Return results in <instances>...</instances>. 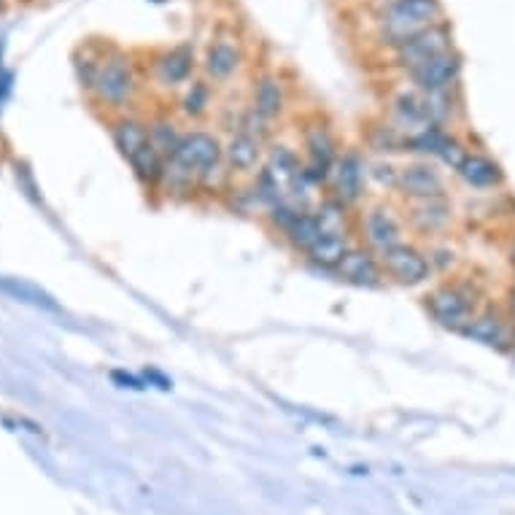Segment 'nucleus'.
Instances as JSON below:
<instances>
[{"instance_id": "f257e3e1", "label": "nucleus", "mask_w": 515, "mask_h": 515, "mask_svg": "<svg viewBox=\"0 0 515 515\" xmlns=\"http://www.w3.org/2000/svg\"><path fill=\"white\" fill-rule=\"evenodd\" d=\"M354 232L359 243L375 251L378 257L408 240V224H405L402 208H394V205L383 203V200L367 203L356 214Z\"/></svg>"}, {"instance_id": "f03ea898", "label": "nucleus", "mask_w": 515, "mask_h": 515, "mask_svg": "<svg viewBox=\"0 0 515 515\" xmlns=\"http://www.w3.org/2000/svg\"><path fill=\"white\" fill-rule=\"evenodd\" d=\"M443 17L440 0H391L381 11V38L394 49L408 38L424 33Z\"/></svg>"}, {"instance_id": "7ed1b4c3", "label": "nucleus", "mask_w": 515, "mask_h": 515, "mask_svg": "<svg viewBox=\"0 0 515 515\" xmlns=\"http://www.w3.org/2000/svg\"><path fill=\"white\" fill-rule=\"evenodd\" d=\"M478 297L480 294L475 286L445 281V284L429 289V294L424 297V308L440 327L462 332L467 321L478 313Z\"/></svg>"}, {"instance_id": "20e7f679", "label": "nucleus", "mask_w": 515, "mask_h": 515, "mask_svg": "<svg viewBox=\"0 0 515 515\" xmlns=\"http://www.w3.org/2000/svg\"><path fill=\"white\" fill-rule=\"evenodd\" d=\"M135 71L133 63L127 54H111L103 63L98 65V73H95V81H92V89L95 95L106 108H114V111H122L125 106H130V100L135 95Z\"/></svg>"}, {"instance_id": "39448f33", "label": "nucleus", "mask_w": 515, "mask_h": 515, "mask_svg": "<svg viewBox=\"0 0 515 515\" xmlns=\"http://www.w3.org/2000/svg\"><path fill=\"white\" fill-rule=\"evenodd\" d=\"M367 157L359 149H343L329 176L327 195L346 208H356L367 197Z\"/></svg>"}, {"instance_id": "423d86ee", "label": "nucleus", "mask_w": 515, "mask_h": 515, "mask_svg": "<svg viewBox=\"0 0 515 515\" xmlns=\"http://www.w3.org/2000/svg\"><path fill=\"white\" fill-rule=\"evenodd\" d=\"M381 265L386 281L394 286H402V289L424 286L429 278L435 276L427 251L418 249L416 243H410V240H405L400 246H394L386 254H381Z\"/></svg>"}, {"instance_id": "0eeeda50", "label": "nucleus", "mask_w": 515, "mask_h": 515, "mask_svg": "<svg viewBox=\"0 0 515 515\" xmlns=\"http://www.w3.org/2000/svg\"><path fill=\"white\" fill-rule=\"evenodd\" d=\"M402 216H405L408 230L424 240L445 238L456 222V211H453L448 195L427 197V200H405Z\"/></svg>"}, {"instance_id": "6e6552de", "label": "nucleus", "mask_w": 515, "mask_h": 515, "mask_svg": "<svg viewBox=\"0 0 515 515\" xmlns=\"http://www.w3.org/2000/svg\"><path fill=\"white\" fill-rule=\"evenodd\" d=\"M170 162H176L178 168L200 176L205 170L224 162V141L211 130H184Z\"/></svg>"}, {"instance_id": "1a4fd4ad", "label": "nucleus", "mask_w": 515, "mask_h": 515, "mask_svg": "<svg viewBox=\"0 0 515 515\" xmlns=\"http://www.w3.org/2000/svg\"><path fill=\"white\" fill-rule=\"evenodd\" d=\"M448 178L435 160H413L405 162L397 176V195L402 200H427V197L448 195Z\"/></svg>"}, {"instance_id": "9d476101", "label": "nucleus", "mask_w": 515, "mask_h": 515, "mask_svg": "<svg viewBox=\"0 0 515 515\" xmlns=\"http://www.w3.org/2000/svg\"><path fill=\"white\" fill-rule=\"evenodd\" d=\"M445 49H451V27L437 22V25L427 27L424 33L408 38L405 44L394 46V57H397L400 68L410 73L421 68L424 63H429L437 54H443Z\"/></svg>"}, {"instance_id": "9b49d317", "label": "nucleus", "mask_w": 515, "mask_h": 515, "mask_svg": "<svg viewBox=\"0 0 515 515\" xmlns=\"http://www.w3.org/2000/svg\"><path fill=\"white\" fill-rule=\"evenodd\" d=\"M335 276L343 284L359 286V289H378V286L386 284L381 257L362 246L359 240L346 251V257L340 259V265L335 267Z\"/></svg>"}, {"instance_id": "f8f14e48", "label": "nucleus", "mask_w": 515, "mask_h": 515, "mask_svg": "<svg viewBox=\"0 0 515 515\" xmlns=\"http://www.w3.org/2000/svg\"><path fill=\"white\" fill-rule=\"evenodd\" d=\"M513 327V319L507 313L497 311V308H486V311L475 313L459 335H464L472 343H480V346L510 351L513 348Z\"/></svg>"}, {"instance_id": "ddd939ff", "label": "nucleus", "mask_w": 515, "mask_h": 515, "mask_svg": "<svg viewBox=\"0 0 515 515\" xmlns=\"http://www.w3.org/2000/svg\"><path fill=\"white\" fill-rule=\"evenodd\" d=\"M462 76V54L456 49H445L443 54L432 57L429 63H424L416 71H410V81L416 84L421 92H451L456 87V81Z\"/></svg>"}, {"instance_id": "4468645a", "label": "nucleus", "mask_w": 515, "mask_h": 515, "mask_svg": "<svg viewBox=\"0 0 515 515\" xmlns=\"http://www.w3.org/2000/svg\"><path fill=\"white\" fill-rule=\"evenodd\" d=\"M267 157V143L249 133H235L224 141V165L235 178H254Z\"/></svg>"}, {"instance_id": "2eb2a0df", "label": "nucleus", "mask_w": 515, "mask_h": 515, "mask_svg": "<svg viewBox=\"0 0 515 515\" xmlns=\"http://www.w3.org/2000/svg\"><path fill=\"white\" fill-rule=\"evenodd\" d=\"M391 125L397 127L405 138L432 127L427 108V95L421 89H402L400 95L391 100Z\"/></svg>"}, {"instance_id": "dca6fc26", "label": "nucleus", "mask_w": 515, "mask_h": 515, "mask_svg": "<svg viewBox=\"0 0 515 515\" xmlns=\"http://www.w3.org/2000/svg\"><path fill=\"white\" fill-rule=\"evenodd\" d=\"M111 141H114L116 151L122 154V160L130 162L151 143L149 122H143L133 114H119L111 122Z\"/></svg>"}, {"instance_id": "f3484780", "label": "nucleus", "mask_w": 515, "mask_h": 515, "mask_svg": "<svg viewBox=\"0 0 515 515\" xmlns=\"http://www.w3.org/2000/svg\"><path fill=\"white\" fill-rule=\"evenodd\" d=\"M354 235L356 232H324L302 257H305L308 265L335 273V267L340 265V259L346 257V251L356 243Z\"/></svg>"}, {"instance_id": "a211bd4d", "label": "nucleus", "mask_w": 515, "mask_h": 515, "mask_svg": "<svg viewBox=\"0 0 515 515\" xmlns=\"http://www.w3.org/2000/svg\"><path fill=\"white\" fill-rule=\"evenodd\" d=\"M456 176L462 178L470 189H497L505 181V173L499 168V162H494L489 154L483 151H470L464 162L456 168Z\"/></svg>"}, {"instance_id": "6ab92c4d", "label": "nucleus", "mask_w": 515, "mask_h": 515, "mask_svg": "<svg viewBox=\"0 0 515 515\" xmlns=\"http://www.w3.org/2000/svg\"><path fill=\"white\" fill-rule=\"evenodd\" d=\"M251 108L257 111L259 116H265L267 122H276L281 119L286 111V89L281 84V79L276 76H262L254 87V100H251Z\"/></svg>"}, {"instance_id": "aec40b11", "label": "nucleus", "mask_w": 515, "mask_h": 515, "mask_svg": "<svg viewBox=\"0 0 515 515\" xmlns=\"http://www.w3.org/2000/svg\"><path fill=\"white\" fill-rule=\"evenodd\" d=\"M321 235H324V230H321L316 214L313 211H297L292 222L286 224L284 232L278 238L284 240L294 254H305Z\"/></svg>"}, {"instance_id": "412c9836", "label": "nucleus", "mask_w": 515, "mask_h": 515, "mask_svg": "<svg viewBox=\"0 0 515 515\" xmlns=\"http://www.w3.org/2000/svg\"><path fill=\"white\" fill-rule=\"evenodd\" d=\"M195 71V52L189 46H176L160 57L157 63V79L165 87H181L187 84L189 76Z\"/></svg>"}, {"instance_id": "4be33fe9", "label": "nucleus", "mask_w": 515, "mask_h": 515, "mask_svg": "<svg viewBox=\"0 0 515 515\" xmlns=\"http://www.w3.org/2000/svg\"><path fill=\"white\" fill-rule=\"evenodd\" d=\"M240 68V49L230 38H216L205 54V73L214 81H227Z\"/></svg>"}, {"instance_id": "5701e85b", "label": "nucleus", "mask_w": 515, "mask_h": 515, "mask_svg": "<svg viewBox=\"0 0 515 515\" xmlns=\"http://www.w3.org/2000/svg\"><path fill=\"white\" fill-rule=\"evenodd\" d=\"M149 135H151V143L157 146L165 160L173 157V151H176L178 141H181V135L184 130L178 127L176 119H170V116H157V119H151L149 122Z\"/></svg>"}, {"instance_id": "b1692460", "label": "nucleus", "mask_w": 515, "mask_h": 515, "mask_svg": "<svg viewBox=\"0 0 515 515\" xmlns=\"http://www.w3.org/2000/svg\"><path fill=\"white\" fill-rule=\"evenodd\" d=\"M0 292L11 294L22 302H30V305H38V308H49V311H57V305L46 292H41L38 286L27 284V281H17V278H0Z\"/></svg>"}, {"instance_id": "393cba45", "label": "nucleus", "mask_w": 515, "mask_h": 515, "mask_svg": "<svg viewBox=\"0 0 515 515\" xmlns=\"http://www.w3.org/2000/svg\"><path fill=\"white\" fill-rule=\"evenodd\" d=\"M467 154H470V149H464V143L459 141L456 135H451L448 130H443L440 141H437L435 157H432V160H435L437 165H445V168L456 170L459 165H462Z\"/></svg>"}, {"instance_id": "a878e982", "label": "nucleus", "mask_w": 515, "mask_h": 515, "mask_svg": "<svg viewBox=\"0 0 515 515\" xmlns=\"http://www.w3.org/2000/svg\"><path fill=\"white\" fill-rule=\"evenodd\" d=\"M211 106V89L208 84L203 81H192L187 89V95L181 98V111L189 116V119H197V116H203Z\"/></svg>"}, {"instance_id": "bb28decb", "label": "nucleus", "mask_w": 515, "mask_h": 515, "mask_svg": "<svg viewBox=\"0 0 515 515\" xmlns=\"http://www.w3.org/2000/svg\"><path fill=\"white\" fill-rule=\"evenodd\" d=\"M270 125H273V122H267L265 116H259L254 108H249V111L238 119V127H235V130L254 135V138L267 143V138H270V133H273V127Z\"/></svg>"}, {"instance_id": "cd10ccee", "label": "nucleus", "mask_w": 515, "mask_h": 515, "mask_svg": "<svg viewBox=\"0 0 515 515\" xmlns=\"http://www.w3.org/2000/svg\"><path fill=\"white\" fill-rule=\"evenodd\" d=\"M507 308H510V319H513L515 324V286L510 289V302H507Z\"/></svg>"}, {"instance_id": "c85d7f7f", "label": "nucleus", "mask_w": 515, "mask_h": 515, "mask_svg": "<svg viewBox=\"0 0 515 515\" xmlns=\"http://www.w3.org/2000/svg\"><path fill=\"white\" fill-rule=\"evenodd\" d=\"M510 351H513V354H515V327H513V348H510Z\"/></svg>"}, {"instance_id": "c756f323", "label": "nucleus", "mask_w": 515, "mask_h": 515, "mask_svg": "<svg viewBox=\"0 0 515 515\" xmlns=\"http://www.w3.org/2000/svg\"><path fill=\"white\" fill-rule=\"evenodd\" d=\"M510 259H513V267H515V243H513V257H510Z\"/></svg>"}, {"instance_id": "7c9ffc66", "label": "nucleus", "mask_w": 515, "mask_h": 515, "mask_svg": "<svg viewBox=\"0 0 515 515\" xmlns=\"http://www.w3.org/2000/svg\"><path fill=\"white\" fill-rule=\"evenodd\" d=\"M151 3H165V0H151Z\"/></svg>"}]
</instances>
